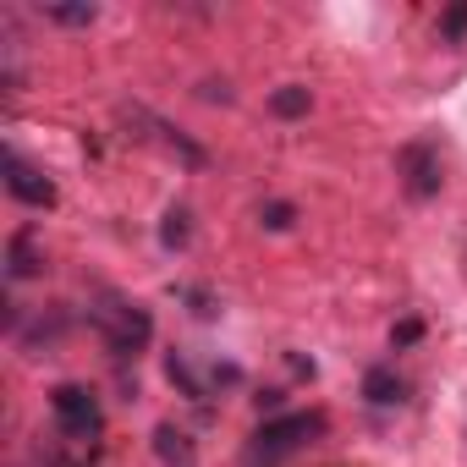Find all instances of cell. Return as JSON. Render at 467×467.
I'll list each match as a JSON object with an SVG mask.
<instances>
[{
    "instance_id": "obj_1",
    "label": "cell",
    "mask_w": 467,
    "mask_h": 467,
    "mask_svg": "<svg viewBox=\"0 0 467 467\" xmlns=\"http://www.w3.org/2000/svg\"><path fill=\"white\" fill-rule=\"evenodd\" d=\"M88 319H94V330L105 336V347H110L116 358H138V352L149 347V336H154L149 308H143V303H127V297H116V292L94 297Z\"/></svg>"
},
{
    "instance_id": "obj_2",
    "label": "cell",
    "mask_w": 467,
    "mask_h": 467,
    "mask_svg": "<svg viewBox=\"0 0 467 467\" xmlns=\"http://www.w3.org/2000/svg\"><path fill=\"white\" fill-rule=\"evenodd\" d=\"M50 412H56V429L72 445H94L105 434V412H99V396L88 385H56L50 390Z\"/></svg>"
},
{
    "instance_id": "obj_3",
    "label": "cell",
    "mask_w": 467,
    "mask_h": 467,
    "mask_svg": "<svg viewBox=\"0 0 467 467\" xmlns=\"http://www.w3.org/2000/svg\"><path fill=\"white\" fill-rule=\"evenodd\" d=\"M325 429V418L319 412H286V418H275V423H265L259 434H254V445H248V467H275V462H286L303 440H314Z\"/></svg>"
},
{
    "instance_id": "obj_4",
    "label": "cell",
    "mask_w": 467,
    "mask_h": 467,
    "mask_svg": "<svg viewBox=\"0 0 467 467\" xmlns=\"http://www.w3.org/2000/svg\"><path fill=\"white\" fill-rule=\"evenodd\" d=\"M396 171H401V187H407V198H434L440 187H445V171H440V149L434 143H407L401 149V160H396Z\"/></svg>"
},
{
    "instance_id": "obj_5",
    "label": "cell",
    "mask_w": 467,
    "mask_h": 467,
    "mask_svg": "<svg viewBox=\"0 0 467 467\" xmlns=\"http://www.w3.org/2000/svg\"><path fill=\"white\" fill-rule=\"evenodd\" d=\"M0 171H6V192H12L17 203H28V209H50V203H56V182H50L39 165H28L17 149L0 154Z\"/></svg>"
},
{
    "instance_id": "obj_6",
    "label": "cell",
    "mask_w": 467,
    "mask_h": 467,
    "mask_svg": "<svg viewBox=\"0 0 467 467\" xmlns=\"http://www.w3.org/2000/svg\"><path fill=\"white\" fill-rule=\"evenodd\" d=\"M363 401H368V407H401V401H407V379H401L390 363H374V368L363 374Z\"/></svg>"
},
{
    "instance_id": "obj_7",
    "label": "cell",
    "mask_w": 467,
    "mask_h": 467,
    "mask_svg": "<svg viewBox=\"0 0 467 467\" xmlns=\"http://www.w3.org/2000/svg\"><path fill=\"white\" fill-rule=\"evenodd\" d=\"M39 248H34V231H17V237L6 243V281H28V275H39Z\"/></svg>"
},
{
    "instance_id": "obj_8",
    "label": "cell",
    "mask_w": 467,
    "mask_h": 467,
    "mask_svg": "<svg viewBox=\"0 0 467 467\" xmlns=\"http://www.w3.org/2000/svg\"><path fill=\"white\" fill-rule=\"evenodd\" d=\"M308 105H314V94H308V88H297V83H286V88H275V94H270V110H275V116H286V121L308 116Z\"/></svg>"
},
{
    "instance_id": "obj_9",
    "label": "cell",
    "mask_w": 467,
    "mask_h": 467,
    "mask_svg": "<svg viewBox=\"0 0 467 467\" xmlns=\"http://www.w3.org/2000/svg\"><path fill=\"white\" fill-rule=\"evenodd\" d=\"M50 23H61V28H88L94 17H99V6H88V0H83V6H39Z\"/></svg>"
},
{
    "instance_id": "obj_10",
    "label": "cell",
    "mask_w": 467,
    "mask_h": 467,
    "mask_svg": "<svg viewBox=\"0 0 467 467\" xmlns=\"http://www.w3.org/2000/svg\"><path fill=\"white\" fill-rule=\"evenodd\" d=\"M440 39H445V45H462V39H467V0H456V6L440 17Z\"/></svg>"
},
{
    "instance_id": "obj_11",
    "label": "cell",
    "mask_w": 467,
    "mask_h": 467,
    "mask_svg": "<svg viewBox=\"0 0 467 467\" xmlns=\"http://www.w3.org/2000/svg\"><path fill=\"white\" fill-rule=\"evenodd\" d=\"M160 243H165V248H182V243H187V209H171V214H165Z\"/></svg>"
},
{
    "instance_id": "obj_12",
    "label": "cell",
    "mask_w": 467,
    "mask_h": 467,
    "mask_svg": "<svg viewBox=\"0 0 467 467\" xmlns=\"http://www.w3.org/2000/svg\"><path fill=\"white\" fill-rule=\"evenodd\" d=\"M259 220H265L270 231H286L297 214H292V203H265V209H259Z\"/></svg>"
},
{
    "instance_id": "obj_13",
    "label": "cell",
    "mask_w": 467,
    "mask_h": 467,
    "mask_svg": "<svg viewBox=\"0 0 467 467\" xmlns=\"http://www.w3.org/2000/svg\"><path fill=\"white\" fill-rule=\"evenodd\" d=\"M418 336H423V325H418V319H401V325L390 330V341H396V347H412Z\"/></svg>"
},
{
    "instance_id": "obj_14",
    "label": "cell",
    "mask_w": 467,
    "mask_h": 467,
    "mask_svg": "<svg viewBox=\"0 0 467 467\" xmlns=\"http://www.w3.org/2000/svg\"><path fill=\"white\" fill-rule=\"evenodd\" d=\"M198 94H203V99H220V105H231V83H225V78H209Z\"/></svg>"
}]
</instances>
